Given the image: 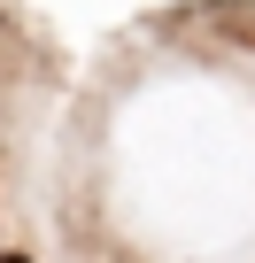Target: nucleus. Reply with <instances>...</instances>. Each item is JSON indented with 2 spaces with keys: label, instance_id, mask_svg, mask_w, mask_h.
Listing matches in <instances>:
<instances>
[{
  "label": "nucleus",
  "instance_id": "obj_1",
  "mask_svg": "<svg viewBox=\"0 0 255 263\" xmlns=\"http://www.w3.org/2000/svg\"><path fill=\"white\" fill-rule=\"evenodd\" d=\"M0 263H31V255H8V248H0Z\"/></svg>",
  "mask_w": 255,
  "mask_h": 263
}]
</instances>
